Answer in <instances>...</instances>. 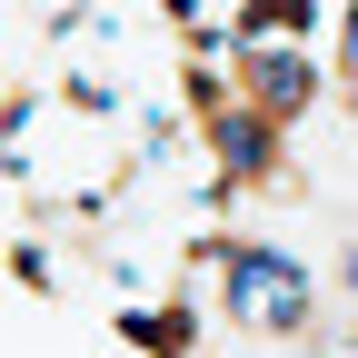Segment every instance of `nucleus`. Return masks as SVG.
Listing matches in <instances>:
<instances>
[{
	"mask_svg": "<svg viewBox=\"0 0 358 358\" xmlns=\"http://www.w3.org/2000/svg\"><path fill=\"white\" fill-rule=\"evenodd\" d=\"M219 289H229V319L268 329V338H308V268L279 249H229L219 259Z\"/></svg>",
	"mask_w": 358,
	"mask_h": 358,
	"instance_id": "1",
	"label": "nucleus"
},
{
	"mask_svg": "<svg viewBox=\"0 0 358 358\" xmlns=\"http://www.w3.org/2000/svg\"><path fill=\"white\" fill-rule=\"evenodd\" d=\"M308 80H319V70H308V50H259V60H249L259 110H299V100H308Z\"/></svg>",
	"mask_w": 358,
	"mask_h": 358,
	"instance_id": "2",
	"label": "nucleus"
},
{
	"mask_svg": "<svg viewBox=\"0 0 358 358\" xmlns=\"http://www.w3.org/2000/svg\"><path fill=\"white\" fill-rule=\"evenodd\" d=\"M219 150H229V169L259 179V169H268V129H259L249 110H219Z\"/></svg>",
	"mask_w": 358,
	"mask_h": 358,
	"instance_id": "3",
	"label": "nucleus"
},
{
	"mask_svg": "<svg viewBox=\"0 0 358 358\" xmlns=\"http://www.w3.org/2000/svg\"><path fill=\"white\" fill-rule=\"evenodd\" d=\"M348 289H358V249H348Z\"/></svg>",
	"mask_w": 358,
	"mask_h": 358,
	"instance_id": "4",
	"label": "nucleus"
}]
</instances>
